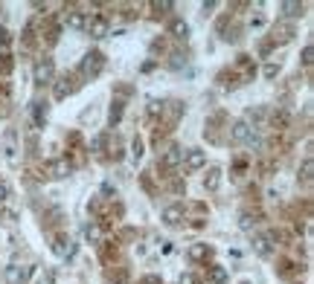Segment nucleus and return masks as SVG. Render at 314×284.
<instances>
[{
  "label": "nucleus",
  "mask_w": 314,
  "mask_h": 284,
  "mask_svg": "<svg viewBox=\"0 0 314 284\" xmlns=\"http://www.w3.org/2000/svg\"><path fill=\"white\" fill-rule=\"evenodd\" d=\"M102 232H105L102 223H96V221L85 223V241H88V244H102Z\"/></svg>",
  "instance_id": "obj_17"
},
{
  "label": "nucleus",
  "mask_w": 314,
  "mask_h": 284,
  "mask_svg": "<svg viewBox=\"0 0 314 284\" xmlns=\"http://www.w3.org/2000/svg\"><path fill=\"white\" fill-rule=\"evenodd\" d=\"M32 79H35V84H38V87H44V84H53V81H55V61L50 58V55H44V58H38L35 73H32Z\"/></svg>",
  "instance_id": "obj_2"
},
{
  "label": "nucleus",
  "mask_w": 314,
  "mask_h": 284,
  "mask_svg": "<svg viewBox=\"0 0 314 284\" xmlns=\"http://www.w3.org/2000/svg\"><path fill=\"white\" fill-rule=\"evenodd\" d=\"M15 70V58L9 53H0V76H12Z\"/></svg>",
  "instance_id": "obj_29"
},
{
  "label": "nucleus",
  "mask_w": 314,
  "mask_h": 284,
  "mask_svg": "<svg viewBox=\"0 0 314 284\" xmlns=\"http://www.w3.org/2000/svg\"><path fill=\"white\" fill-rule=\"evenodd\" d=\"M236 70H242L247 79H253V73H256V67H253V58H250V55H239V58H236Z\"/></svg>",
  "instance_id": "obj_26"
},
{
  "label": "nucleus",
  "mask_w": 314,
  "mask_h": 284,
  "mask_svg": "<svg viewBox=\"0 0 314 284\" xmlns=\"http://www.w3.org/2000/svg\"><path fill=\"white\" fill-rule=\"evenodd\" d=\"M64 23H67V29H85L88 15H85V12H67V15H64Z\"/></svg>",
  "instance_id": "obj_21"
},
{
  "label": "nucleus",
  "mask_w": 314,
  "mask_h": 284,
  "mask_svg": "<svg viewBox=\"0 0 314 284\" xmlns=\"http://www.w3.org/2000/svg\"><path fill=\"white\" fill-rule=\"evenodd\" d=\"M265 119H268V110H265V107H253V110H247V116H244V122L250 125L253 131H256Z\"/></svg>",
  "instance_id": "obj_20"
},
{
  "label": "nucleus",
  "mask_w": 314,
  "mask_h": 284,
  "mask_svg": "<svg viewBox=\"0 0 314 284\" xmlns=\"http://www.w3.org/2000/svg\"><path fill=\"white\" fill-rule=\"evenodd\" d=\"M88 212H90V215H96V218H105V200L96 195V197H93V200L88 203Z\"/></svg>",
  "instance_id": "obj_30"
},
{
  "label": "nucleus",
  "mask_w": 314,
  "mask_h": 284,
  "mask_svg": "<svg viewBox=\"0 0 314 284\" xmlns=\"http://www.w3.org/2000/svg\"><path fill=\"white\" fill-rule=\"evenodd\" d=\"M160 221L166 223V226H180V223L186 221V215H183V206H178V203L166 206V209H163V215H160Z\"/></svg>",
  "instance_id": "obj_12"
},
{
  "label": "nucleus",
  "mask_w": 314,
  "mask_h": 284,
  "mask_svg": "<svg viewBox=\"0 0 314 284\" xmlns=\"http://www.w3.org/2000/svg\"><path fill=\"white\" fill-rule=\"evenodd\" d=\"M102 192H105V195H111V197H117V188L111 186V183H105V186H102ZM108 197V200H111Z\"/></svg>",
  "instance_id": "obj_42"
},
{
  "label": "nucleus",
  "mask_w": 314,
  "mask_h": 284,
  "mask_svg": "<svg viewBox=\"0 0 314 284\" xmlns=\"http://www.w3.org/2000/svg\"><path fill=\"white\" fill-rule=\"evenodd\" d=\"M294 273V261H291V258H282V261H279V275H291Z\"/></svg>",
  "instance_id": "obj_35"
},
{
  "label": "nucleus",
  "mask_w": 314,
  "mask_h": 284,
  "mask_svg": "<svg viewBox=\"0 0 314 284\" xmlns=\"http://www.w3.org/2000/svg\"><path fill=\"white\" fill-rule=\"evenodd\" d=\"M180 165H183V171H189V174H192V171H201L206 165V151H201V148H186Z\"/></svg>",
  "instance_id": "obj_6"
},
{
  "label": "nucleus",
  "mask_w": 314,
  "mask_h": 284,
  "mask_svg": "<svg viewBox=\"0 0 314 284\" xmlns=\"http://www.w3.org/2000/svg\"><path fill=\"white\" fill-rule=\"evenodd\" d=\"M140 284H163V281H160V275H143Z\"/></svg>",
  "instance_id": "obj_41"
},
{
  "label": "nucleus",
  "mask_w": 314,
  "mask_h": 284,
  "mask_svg": "<svg viewBox=\"0 0 314 284\" xmlns=\"http://www.w3.org/2000/svg\"><path fill=\"white\" fill-rule=\"evenodd\" d=\"M122 113H125V102H119V99H114V105H111V113H108L111 128H117V125L122 122Z\"/></svg>",
  "instance_id": "obj_22"
},
{
  "label": "nucleus",
  "mask_w": 314,
  "mask_h": 284,
  "mask_svg": "<svg viewBox=\"0 0 314 284\" xmlns=\"http://www.w3.org/2000/svg\"><path fill=\"white\" fill-rule=\"evenodd\" d=\"M279 9H282L285 20H294V18H303V15H305V3H300V0H288V3L279 6Z\"/></svg>",
  "instance_id": "obj_16"
},
{
  "label": "nucleus",
  "mask_w": 314,
  "mask_h": 284,
  "mask_svg": "<svg viewBox=\"0 0 314 284\" xmlns=\"http://www.w3.org/2000/svg\"><path fill=\"white\" fill-rule=\"evenodd\" d=\"M105 139H108L105 133H99V136H93V142H90V151H102V148H105Z\"/></svg>",
  "instance_id": "obj_36"
},
{
  "label": "nucleus",
  "mask_w": 314,
  "mask_h": 284,
  "mask_svg": "<svg viewBox=\"0 0 314 284\" xmlns=\"http://www.w3.org/2000/svg\"><path fill=\"white\" fill-rule=\"evenodd\" d=\"M12 44V32L6 27H0V46H9Z\"/></svg>",
  "instance_id": "obj_38"
},
{
  "label": "nucleus",
  "mask_w": 314,
  "mask_h": 284,
  "mask_svg": "<svg viewBox=\"0 0 314 284\" xmlns=\"http://www.w3.org/2000/svg\"><path fill=\"white\" fill-rule=\"evenodd\" d=\"M250 27H253V29H259V27H265V18H262V15H256V18L250 20Z\"/></svg>",
  "instance_id": "obj_43"
},
{
  "label": "nucleus",
  "mask_w": 314,
  "mask_h": 284,
  "mask_svg": "<svg viewBox=\"0 0 314 284\" xmlns=\"http://www.w3.org/2000/svg\"><path fill=\"white\" fill-rule=\"evenodd\" d=\"M152 9H154V15H166V12L175 9V3H169V0H160V3H152Z\"/></svg>",
  "instance_id": "obj_31"
},
{
  "label": "nucleus",
  "mask_w": 314,
  "mask_h": 284,
  "mask_svg": "<svg viewBox=\"0 0 314 284\" xmlns=\"http://www.w3.org/2000/svg\"><path fill=\"white\" fill-rule=\"evenodd\" d=\"M166 32H169V38H175V41H186L189 38V23L183 18H172Z\"/></svg>",
  "instance_id": "obj_14"
},
{
  "label": "nucleus",
  "mask_w": 314,
  "mask_h": 284,
  "mask_svg": "<svg viewBox=\"0 0 314 284\" xmlns=\"http://www.w3.org/2000/svg\"><path fill=\"white\" fill-rule=\"evenodd\" d=\"M201 9H204V15H206V12H210V9H216V0H206V3H204V6H201Z\"/></svg>",
  "instance_id": "obj_44"
},
{
  "label": "nucleus",
  "mask_w": 314,
  "mask_h": 284,
  "mask_svg": "<svg viewBox=\"0 0 314 284\" xmlns=\"http://www.w3.org/2000/svg\"><path fill=\"white\" fill-rule=\"evenodd\" d=\"M311 64H314V46H311V44H305V46H303V67L308 70Z\"/></svg>",
  "instance_id": "obj_32"
},
{
  "label": "nucleus",
  "mask_w": 314,
  "mask_h": 284,
  "mask_svg": "<svg viewBox=\"0 0 314 284\" xmlns=\"http://www.w3.org/2000/svg\"><path fill=\"white\" fill-rule=\"evenodd\" d=\"M288 125H291V113H288L285 107H277L270 113V128L274 131H288Z\"/></svg>",
  "instance_id": "obj_15"
},
{
  "label": "nucleus",
  "mask_w": 314,
  "mask_h": 284,
  "mask_svg": "<svg viewBox=\"0 0 314 284\" xmlns=\"http://www.w3.org/2000/svg\"><path fill=\"white\" fill-rule=\"evenodd\" d=\"M253 136V128L244 119H239V122H233L230 128H227V139L233 142V145H247V139Z\"/></svg>",
  "instance_id": "obj_7"
},
{
  "label": "nucleus",
  "mask_w": 314,
  "mask_h": 284,
  "mask_svg": "<svg viewBox=\"0 0 314 284\" xmlns=\"http://www.w3.org/2000/svg\"><path fill=\"white\" fill-rule=\"evenodd\" d=\"M297 35V23L294 20H279L270 29V44H291Z\"/></svg>",
  "instance_id": "obj_4"
},
{
  "label": "nucleus",
  "mask_w": 314,
  "mask_h": 284,
  "mask_svg": "<svg viewBox=\"0 0 314 284\" xmlns=\"http://www.w3.org/2000/svg\"><path fill=\"white\" fill-rule=\"evenodd\" d=\"M53 252H55L58 258H73V255H76V244H73L70 235L58 232V235L53 238Z\"/></svg>",
  "instance_id": "obj_11"
},
{
  "label": "nucleus",
  "mask_w": 314,
  "mask_h": 284,
  "mask_svg": "<svg viewBox=\"0 0 314 284\" xmlns=\"http://www.w3.org/2000/svg\"><path fill=\"white\" fill-rule=\"evenodd\" d=\"M218 186H221V169L213 165V169H206V174H204V188L206 192H216Z\"/></svg>",
  "instance_id": "obj_18"
},
{
  "label": "nucleus",
  "mask_w": 314,
  "mask_h": 284,
  "mask_svg": "<svg viewBox=\"0 0 314 284\" xmlns=\"http://www.w3.org/2000/svg\"><path fill=\"white\" fill-rule=\"evenodd\" d=\"M206 281L210 284H227V270L218 264H210L206 267Z\"/></svg>",
  "instance_id": "obj_19"
},
{
  "label": "nucleus",
  "mask_w": 314,
  "mask_h": 284,
  "mask_svg": "<svg viewBox=\"0 0 314 284\" xmlns=\"http://www.w3.org/2000/svg\"><path fill=\"white\" fill-rule=\"evenodd\" d=\"M32 122H35V128H44V122H47V105L44 102H32Z\"/></svg>",
  "instance_id": "obj_25"
},
{
  "label": "nucleus",
  "mask_w": 314,
  "mask_h": 284,
  "mask_svg": "<svg viewBox=\"0 0 314 284\" xmlns=\"http://www.w3.org/2000/svg\"><path fill=\"white\" fill-rule=\"evenodd\" d=\"M9 195H12L9 183H0V203H6V200H9Z\"/></svg>",
  "instance_id": "obj_39"
},
{
  "label": "nucleus",
  "mask_w": 314,
  "mask_h": 284,
  "mask_svg": "<svg viewBox=\"0 0 314 284\" xmlns=\"http://www.w3.org/2000/svg\"><path fill=\"white\" fill-rule=\"evenodd\" d=\"M242 284H253V281H242Z\"/></svg>",
  "instance_id": "obj_45"
},
{
  "label": "nucleus",
  "mask_w": 314,
  "mask_h": 284,
  "mask_svg": "<svg viewBox=\"0 0 314 284\" xmlns=\"http://www.w3.org/2000/svg\"><path fill=\"white\" fill-rule=\"evenodd\" d=\"M79 90V81H76V73H64L61 79L53 81V96L58 99V102H64L67 96H73Z\"/></svg>",
  "instance_id": "obj_3"
},
{
  "label": "nucleus",
  "mask_w": 314,
  "mask_h": 284,
  "mask_svg": "<svg viewBox=\"0 0 314 284\" xmlns=\"http://www.w3.org/2000/svg\"><path fill=\"white\" fill-rule=\"evenodd\" d=\"M85 29H88V35L90 38H105L111 32V23H108V18L105 15H93V18H88V23H85Z\"/></svg>",
  "instance_id": "obj_10"
},
{
  "label": "nucleus",
  "mask_w": 314,
  "mask_h": 284,
  "mask_svg": "<svg viewBox=\"0 0 314 284\" xmlns=\"http://www.w3.org/2000/svg\"><path fill=\"white\" fill-rule=\"evenodd\" d=\"M29 278H32V267H27V264L6 267V284H29Z\"/></svg>",
  "instance_id": "obj_9"
},
{
  "label": "nucleus",
  "mask_w": 314,
  "mask_h": 284,
  "mask_svg": "<svg viewBox=\"0 0 314 284\" xmlns=\"http://www.w3.org/2000/svg\"><path fill=\"white\" fill-rule=\"evenodd\" d=\"M180 160H183V148H180V145H169V148L163 151V157L157 160V169L172 171V169H178L180 165Z\"/></svg>",
  "instance_id": "obj_8"
},
{
  "label": "nucleus",
  "mask_w": 314,
  "mask_h": 284,
  "mask_svg": "<svg viewBox=\"0 0 314 284\" xmlns=\"http://www.w3.org/2000/svg\"><path fill=\"white\" fill-rule=\"evenodd\" d=\"M253 249H256V255H270V252H274V244H270L268 241V235H256V238H253Z\"/></svg>",
  "instance_id": "obj_23"
},
{
  "label": "nucleus",
  "mask_w": 314,
  "mask_h": 284,
  "mask_svg": "<svg viewBox=\"0 0 314 284\" xmlns=\"http://www.w3.org/2000/svg\"><path fill=\"white\" fill-rule=\"evenodd\" d=\"M262 73H265V79H277L279 76V64H265V70Z\"/></svg>",
  "instance_id": "obj_37"
},
{
  "label": "nucleus",
  "mask_w": 314,
  "mask_h": 284,
  "mask_svg": "<svg viewBox=\"0 0 314 284\" xmlns=\"http://www.w3.org/2000/svg\"><path fill=\"white\" fill-rule=\"evenodd\" d=\"M314 160H311V154L303 160V165H300V180H303V186H311V180H314Z\"/></svg>",
  "instance_id": "obj_24"
},
{
  "label": "nucleus",
  "mask_w": 314,
  "mask_h": 284,
  "mask_svg": "<svg viewBox=\"0 0 314 284\" xmlns=\"http://www.w3.org/2000/svg\"><path fill=\"white\" fill-rule=\"evenodd\" d=\"M180 284H201V281H198L195 273H183V275H180Z\"/></svg>",
  "instance_id": "obj_40"
},
{
  "label": "nucleus",
  "mask_w": 314,
  "mask_h": 284,
  "mask_svg": "<svg viewBox=\"0 0 314 284\" xmlns=\"http://www.w3.org/2000/svg\"><path fill=\"white\" fill-rule=\"evenodd\" d=\"M0 206H3V203H0Z\"/></svg>",
  "instance_id": "obj_46"
},
{
  "label": "nucleus",
  "mask_w": 314,
  "mask_h": 284,
  "mask_svg": "<svg viewBox=\"0 0 314 284\" xmlns=\"http://www.w3.org/2000/svg\"><path fill=\"white\" fill-rule=\"evenodd\" d=\"M125 278H128V270H125V267H119L117 273H108V281H114V284H122Z\"/></svg>",
  "instance_id": "obj_34"
},
{
  "label": "nucleus",
  "mask_w": 314,
  "mask_h": 284,
  "mask_svg": "<svg viewBox=\"0 0 314 284\" xmlns=\"http://www.w3.org/2000/svg\"><path fill=\"white\" fill-rule=\"evenodd\" d=\"M99 247H102V261H111V258H117V255H119L117 241H105V244H99Z\"/></svg>",
  "instance_id": "obj_28"
},
{
  "label": "nucleus",
  "mask_w": 314,
  "mask_h": 284,
  "mask_svg": "<svg viewBox=\"0 0 314 284\" xmlns=\"http://www.w3.org/2000/svg\"><path fill=\"white\" fill-rule=\"evenodd\" d=\"M131 157H134V162L143 160V139H140V136H137V139L131 142Z\"/></svg>",
  "instance_id": "obj_33"
},
{
  "label": "nucleus",
  "mask_w": 314,
  "mask_h": 284,
  "mask_svg": "<svg viewBox=\"0 0 314 284\" xmlns=\"http://www.w3.org/2000/svg\"><path fill=\"white\" fill-rule=\"evenodd\" d=\"M70 171H73V162L67 160V157L47 160V165H44V174H47L50 180H64V177H70Z\"/></svg>",
  "instance_id": "obj_5"
},
{
  "label": "nucleus",
  "mask_w": 314,
  "mask_h": 284,
  "mask_svg": "<svg viewBox=\"0 0 314 284\" xmlns=\"http://www.w3.org/2000/svg\"><path fill=\"white\" fill-rule=\"evenodd\" d=\"M259 218H262L259 212H242V218H239V226H242V229H253V226L259 223Z\"/></svg>",
  "instance_id": "obj_27"
},
{
  "label": "nucleus",
  "mask_w": 314,
  "mask_h": 284,
  "mask_svg": "<svg viewBox=\"0 0 314 284\" xmlns=\"http://www.w3.org/2000/svg\"><path fill=\"white\" fill-rule=\"evenodd\" d=\"M102 70H105V55L99 53V50H93V53H88L85 58H81L76 76H79V79H85V81H93Z\"/></svg>",
  "instance_id": "obj_1"
},
{
  "label": "nucleus",
  "mask_w": 314,
  "mask_h": 284,
  "mask_svg": "<svg viewBox=\"0 0 314 284\" xmlns=\"http://www.w3.org/2000/svg\"><path fill=\"white\" fill-rule=\"evenodd\" d=\"M186 255L192 264H206L210 258H213V247L210 244H192V247L186 249Z\"/></svg>",
  "instance_id": "obj_13"
}]
</instances>
